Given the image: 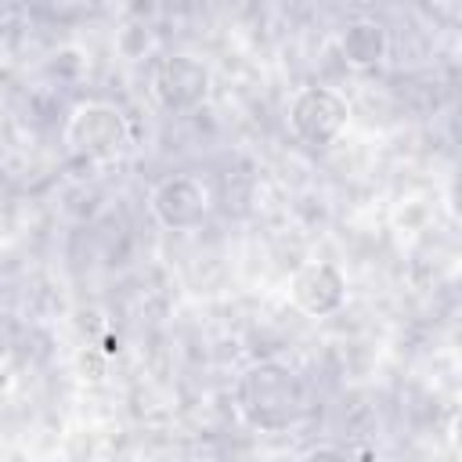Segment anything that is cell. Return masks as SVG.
Segmentation results:
<instances>
[{
  "label": "cell",
  "instance_id": "cell-7",
  "mask_svg": "<svg viewBox=\"0 0 462 462\" xmlns=\"http://www.w3.org/2000/svg\"><path fill=\"white\" fill-rule=\"evenodd\" d=\"M300 462H346L339 451H332V448H318V451H307Z\"/></svg>",
  "mask_w": 462,
  "mask_h": 462
},
{
  "label": "cell",
  "instance_id": "cell-6",
  "mask_svg": "<svg viewBox=\"0 0 462 462\" xmlns=\"http://www.w3.org/2000/svg\"><path fill=\"white\" fill-rule=\"evenodd\" d=\"M292 292H296L300 307H307L310 314H325L343 300V278L328 263H310L296 274Z\"/></svg>",
  "mask_w": 462,
  "mask_h": 462
},
{
  "label": "cell",
  "instance_id": "cell-3",
  "mask_svg": "<svg viewBox=\"0 0 462 462\" xmlns=\"http://www.w3.org/2000/svg\"><path fill=\"white\" fill-rule=\"evenodd\" d=\"M343 119H346V108H343V101H339L336 94H328V90L310 87V90H303V94L292 101V126H296V134L307 137L310 144H325L328 137H336L339 126H343Z\"/></svg>",
  "mask_w": 462,
  "mask_h": 462
},
{
  "label": "cell",
  "instance_id": "cell-4",
  "mask_svg": "<svg viewBox=\"0 0 462 462\" xmlns=\"http://www.w3.org/2000/svg\"><path fill=\"white\" fill-rule=\"evenodd\" d=\"M152 90L166 108L195 105L206 94V69L191 58H166L152 76Z\"/></svg>",
  "mask_w": 462,
  "mask_h": 462
},
{
  "label": "cell",
  "instance_id": "cell-8",
  "mask_svg": "<svg viewBox=\"0 0 462 462\" xmlns=\"http://www.w3.org/2000/svg\"><path fill=\"white\" fill-rule=\"evenodd\" d=\"M458 29H462V18H458Z\"/></svg>",
  "mask_w": 462,
  "mask_h": 462
},
{
  "label": "cell",
  "instance_id": "cell-1",
  "mask_svg": "<svg viewBox=\"0 0 462 462\" xmlns=\"http://www.w3.org/2000/svg\"><path fill=\"white\" fill-rule=\"evenodd\" d=\"M238 401H242L245 415L256 426H267V430L285 426L300 415L296 379L278 365H260V368L245 372L242 383H238Z\"/></svg>",
  "mask_w": 462,
  "mask_h": 462
},
{
  "label": "cell",
  "instance_id": "cell-2",
  "mask_svg": "<svg viewBox=\"0 0 462 462\" xmlns=\"http://www.w3.org/2000/svg\"><path fill=\"white\" fill-rule=\"evenodd\" d=\"M69 141L94 159H108L126 144V123L112 105H83L72 116Z\"/></svg>",
  "mask_w": 462,
  "mask_h": 462
},
{
  "label": "cell",
  "instance_id": "cell-5",
  "mask_svg": "<svg viewBox=\"0 0 462 462\" xmlns=\"http://www.w3.org/2000/svg\"><path fill=\"white\" fill-rule=\"evenodd\" d=\"M152 206H155V213H159L162 224L188 227V224L202 220V213H206V191H202V184H195L188 177H173V180H166L155 191Z\"/></svg>",
  "mask_w": 462,
  "mask_h": 462
}]
</instances>
